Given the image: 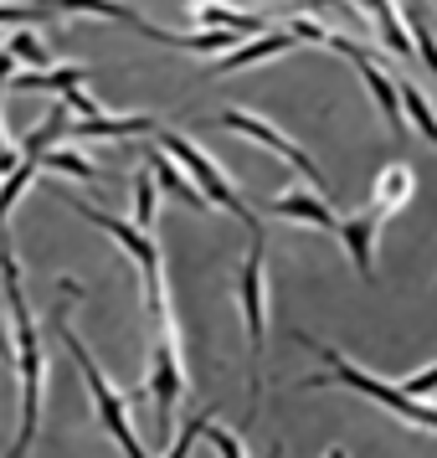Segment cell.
<instances>
[{"instance_id": "7a4b0ae2", "label": "cell", "mask_w": 437, "mask_h": 458, "mask_svg": "<svg viewBox=\"0 0 437 458\" xmlns=\"http://www.w3.org/2000/svg\"><path fill=\"white\" fill-rule=\"evenodd\" d=\"M293 340L304 345V351H314L319 360H324V371L330 376H304V392H314V386H345V392L366 396V402H375V407H386L391 417H401V422H412V428H427V433H437V407L427 402V396H407L396 381H386V376H371L366 366H355V360H345V355L334 351V345H319L309 330H293Z\"/></svg>"}, {"instance_id": "e575fe53", "label": "cell", "mask_w": 437, "mask_h": 458, "mask_svg": "<svg viewBox=\"0 0 437 458\" xmlns=\"http://www.w3.org/2000/svg\"><path fill=\"white\" fill-rule=\"evenodd\" d=\"M190 5H196V0H190Z\"/></svg>"}, {"instance_id": "7402d4cb", "label": "cell", "mask_w": 437, "mask_h": 458, "mask_svg": "<svg viewBox=\"0 0 437 458\" xmlns=\"http://www.w3.org/2000/svg\"><path fill=\"white\" fill-rule=\"evenodd\" d=\"M160 216V201H155V175L149 170H134V227L149 232Z\"/></svg>"}, {"instance_id": "9c48e42d", "label": "cell", "mask_w": 437, "mask_h": 458, "mask_svg": "<svg viewBox=\"0 0 437 458\" xmlns=\"http://www.w3.org/2000/svg\"><path fill=\"white\" fill-rule=\"evenodd\" d=\"M273 216H283V222H304V227H319V232H340V216H334V207L319 196V191H278L268 201Z\"/></svg>"}, {"instance_id": "e0dca14e", "label": "cell", "mask_w": 437, "mask_h": 458, "mask_svg": "<svg viewBox=\"0 0 437 458\" xmlns=\"http://www.w3.org/2000/svg\"><path fill=\"white\" fill-rule=\"evenodd\" d=\"M155 119H145V114H129V119H108V114H98V119H67V134L72 140H119V134H155Z\"/></svg>"}, {"instance_id": "1f68e13d", "label": "cell", "mask_w": 437, "mask_h": 458, "mask_svg": "<svg viewBox=\"0 0 437 458\" xmlns=\"http://www.w3.org/2000/svg\"><path fill=\"white\" fill-rule=\"evenodd\" d=\"M324 458H350V454H345V448H330V454H324Z\"/></svg>"}, {"instance_id": "d6a6232c", "label": "cell", "mask_w": 437, "mask_h": 458, "mask_svg": "<svg viewBox=\"0 0 437 458\" xmlns=\"http://www.w3.org/2000/svg\"><path fill=\"white\" fill-rule=\"evenodd\" d=\"M268 458H283V443H273V454Z\"/></svg>"}, {"instance_id": "cb8c5ba5", "label": "cell", "mask_w": 437, "mask_h": 458, "mask_svg": "<svg viewBox=\"0 0 437 458\" xmlns=\"http://www.w3.org/2000/svg\"><path fill=\"white\" fill-rule=\"evenodd\" d=\"M211 417H216V412H211ZM211 417H206V428H201V437H206V443H211V448H216L222 458H248V448H242V437H237V433H227V428H222V422H211Z\"/></svg>"}, {"instance_id": "ffe728a7", "label": "cell", "mask_w": 437, "mask_h": 458, "mask_svg": "<svg viewBox=\"0 0 437 458\" xmlns=\"http://www.w3.org/2000/svg\"><path fill=\"white\" fill-rule=\"evenodd\" d=\"M37 165L42 170H57V175H78V181H98V165L88 160V155H78V149H42L37 155Z\"/></svg>"}, {"instance_id": "8fae6325", "label": "cell", "mask_w": 437, "mask_h": 458, "mask_svg": "<svg viewBox=\"0 0 437 458\" xmlns=\"http://www.w3.org/2000/svg\"><path fill=\"white\" fill-rule=\"evenodd\" d=\"M412 191H416V175L412 165H386L381 175H375V186H371V216L375 222H386V216H396V211L412 201Z\"/></svg>"}, {"instance_id": "44dd1931", "label": "cell", "mask_w": 437, "mask_h": 458, "mask_svg": "<svg viewBox=\"0 0 437 458\" xmlns=\"http://www.w3.org/2000/svg\"><path fill=\"white\" fill-rule=\"evenodd\" d=\"M37 160H26L21 155V165L11 170V175H0V227H5V216H11V207H16V201H21V191L31 186V181H37Z\"/></svg>"}, {"instance_id": "30bf717a", "label": "cell", "mask_w": 437, "mask_h": 458, "mask_svg": "<svg viewBox=\"0 0 437 458\" xmlns=\"http://www.w3.org/2000/svg\"><path fill=\"white\" fill-rule=\"evenodd\" d=\"M375 227H381V222H375L371 211H355V216H340V232H334L366 284L375 278Z\"/></svg>"}, {"instance_id": "ac0fdd59", "label": "cell", "mask_w": 437, "mask_h": 458, "mask_svg": "<svg viewBox=\"0 0 437 458\" xmlns=\"http://www.w3.org/2000/svg\"><path fill=\"white\" fill-rule=\"evenodd\" d=\"M396 98H401V114L412 119V129L437 149V114H433V104L422 98V88H416L412 78H407V83H396Z\"/></svg>"}, {"instance_id": "4316f807", "label": "cell", "mask_w": 437, "mask_h": 458, "mask_svg": "<svg viewBox=\"0 0 437 458\" xmlns=\"http://www.w3.org/2000/svg\"><path fill=\"white\" fill-rule=\"evenodd\" d=\"M211 412H216V407H206L201 417H190V428H181V433H175V443H170L165 458H190V448H196V437H201V428H206Z\"/></svg>"}, {"instance_id": "603a6c76", "label": "cell", "mask_w": 437, "mask_h": 458, "mask_svg": "<svg viewBox=\"0 0 437 458\" xmlns=\"http://www.w3.org/2000/svg\"><path fill=\"white\" fill-rule=\"evenodd\" d=\"M375 31H381V42L391 47L396 57H412V31H407V16H401V5L396 11H386V16H375Z\"/></svg>"}, {"instance_id": "52a82bcc", "label": "cell", "mask_w": 437, "mask_h": 458, "mask_svg": "<svg viewBox=\"0 0 437 458\" xmlns=\"http://www.w3.org/2000/svg\"><path fill=\"white\" fill-rule=\"evenodd\" d=\"M67 207L78 211V216H88L93 227H104L119 248L134 258V268H139V278H145V304H160L165 299V268H160V242L149 237V232H139L134 222H119V216H108V211L88 207V201H78V196H67Z\"/></svg>"}, {"instance_id": "9a60e30c", "label": "cell", "mask_w": 437, "mask_h": 458, "mask_svg": "<svg viewBox=\"0 0 437 458\" xmlns=\"http://www.w3.org/2000/svg\"><path fill=\"white\" fill-rule=\"evenodd\" d=\"M145 165H149V175H155V186H165L170 196H175V201H186V207L206 211V196L190 186V175H186L181 165H175V160H170V155H165L160 145H149V149H145Z\"/></svg>"}, {"instance_id": "5b68a950", "label": "cell", "mask_w": 437, "mask_h": 458, "mask_svg": "<svg viewBox=\"0 0 437 458\" xmlns=\"http://www.w3.org/2000/svg\"><path fill=\"white\" fill-rule=\"evenodd\" d=\"M237 304L248 325V351H252V417L263 407V355H268V248L263 237H252L248 263L237 268Z\"/></svg>"}, {"instance_id": "f546056e", "label": "cell", "mask_w": 437, "mask_h": 458, "mask_svg": "<svg viewBox=\"0 0 437 458\" xmlns=\"http://www.w3.org/2000/svg\"><path fill=\"white\" fill-rule=\"evenodd\" d=\"M16 165H21V155H16V149L5 145V129H0V175H11Z\"/></svg>"}, {"instance_id": "f1b7e54d", "label": "cell", "mask_w": 437, "mask_h": 458, "mask_svg": "<svg viewBox=\"0 0 437 458\" xmlns=\"http://www.w3.org/2000/svg\"><path fill=\"white\" fill-rule=\"evenodd\" d=\"M0 360H16V340H11V319L0 314Z\"/></svg>"}, {"instance_id": "8992f818", "label": "cell", "mask_w": 437, "mask_h": 458, "mask_svg": "<svg viewBox=\"0 0 437 458\" xmlns=\"http://www.w3.org/2000/svg\"><path fill=\"white\" fill-rule=\"evenodd\" d=\"M149 319H155V355H149V381L145 392L155 402V422H160V437L170 433V412L186 392V360H181V330H175V314H170V299L149 304Z\"/></svg>"}, {"instance_id": "484cf974", "label": "cell", "mask_w": 437, "mask_h": 458, "mask_svg": "<svg viewBox=\"0 0 437 458\" xmlns=\"http://www.w3.org/2000/svg\"><path fill=\"white\" fill-rule=\"evenodd\" d=\"M52 11L46 5H11V0H0V26H42Z\"/></svg>"}, {"instance_id": "ba28073f", "label": "cell", "mask_w": 437, "mask_h": 458, "mask_svg": "<svg viewBox=\"0 0 437 458\" xmlns=\"http://www.w3.org/2000/svg\"><path fill=\"white\" fill-rule=\"evenodd\" d=\"M216 124H222V129H237V134L257 140L263 149H273L278 160H289V165L298 170V175H304V181H309V186L324 196V201H330V181H324V170L314 165V155H309L304 145H293L283 129H273L268 119H257V114H248V108H222V114H216Z\"/></svg>"}, {"instance_id": "d6986e66", "label": "cell", "mask_w": 437, "mask_h": 458, "mask_svg": "<svg viewBox=\"0 0 437 458\" xmlns=\"http://www.w3.org/2000/svg\"><path fill=\"white\" fill-rule=\"evenodd\" d=\"M5 52H11L26 72H42V67H52V52H46V42L37 37V26H16V31H11V42H5Z\"/></svg>"}, {"instance_id": "5bb4252c", "label": "cell", "mask_w": 437, "mask_h": 458, "mask_svg": "<svg viewBox=\"0 0 437 458\" xmlns=\"http://www.w3.org/2000/svg\"><path fill=\"white\" fill-rule=\"evenodd\" d=\"M293 37L283 31V26H268V31H257V37H248V47L237 42V52H227L222 63H216V72H237V67H252V63H268V57H278V52H293Z\"/></svg>"}, {"instance_id": "836d02e7", "label": "cell", "mask_w": 437, "mask_h": 458, "mask_svg": "<svg viewBox=\"0 0 437 458\" xmlns=\"http://www.w3.org/2000/svg\"><path fill=\"white\" fill-rule=\"evenodd\" d=\"M314 5H334V0H314Z\"/></svg>"}, {"instance_id": "6da1fadb", "label": "cell", "mask_w": 437, "mask_h": 458, "mask_svg": "<svg viewBox=\"0 0 437 458\" xmlns=\"http://www.w3.org/2000/svg\"><path fill=\"white\" fill-rule=\"evenodd\" d=\"M0 284H5L11 340H16V371H21V428H16L11 458H26V454H31V437H37V422H42L46 355H42V335H37V319H31V304H26V289H21V258H16L11 248H0Z\"/></svg>"}, {"instance_id": "7c38bea8", "label": "cell", "mask_w": 437, "mask_h": 458, "mask_svg": "<svg viewBox=\"0 0 437 458\" xmlns=\"http://www.w3.org/2000/svg\"><path fill=\"white\" fill-rule=\"evenodd\" d=\"M37 5H46L52 16H57V11H67V16H104V21H119V26H129V31H139V37L149 31V21L134 5H124V0H37Z\"/></svg>"}, {"instance_id": "4fadbf2b", "label": "cell", "mask_w": 437, "mask_h": 458, "mask_svg": "<svg viewBox=\"0 0 437 458\" xmlns=\"http://www.w3.org/2000/svg\"><path fill=\"white\" fill-rule=\"evenodd\" d=\"M196 11V21L211 26V31H231V37H257V31H268V21L257 16V11H237L231 0H201V5H190Z\"/></svg>"}, {"instance_id": "d4e9b609", "label": "cell", "mask_w": 437, "mask_h": 458, "mask_svg": "<svg viewBox=\"0 0 437 458\" xmlns=\"http://www.w3.org/2000/svg\"><path fill=\"white\" fill-rule=\"evenodd\" d=\"M407 31H412V52L422 57V63H427V72L437 78V37H433V31H427L422 21H416V16H407Z\"/></svg>"}, {"instance_id": "83f0119b", "label": "cell", "mask_w": 437, "mask_h": 458, "mask_svg": "<svg viewBox=\"0 0 437 458\" xmlns=\"http://www.w3.org/2000/svg\"><path fill=\"white\" fill-rule=\"evenodd\" d=\"M396 386H401L407 396H433L437 392V360L433 366H422V371H412L407 381H396Z\"/></svg>"}, {"instance_id": "3957f363", "label": "cell", "mask_w": 437, "mask_h": 458, "mask_svg": "<svg viewBox=\"0 0 437 458\" xmlns=\"http://www.w3.org/2000/svg\"><path fill=\"white\" fill-rule=\"evenodd\" d=\"M72 299H83V289L72 284V278H63V304L52 310V330H57V340H63V351L72 355V366L83 371V381H88V392H93V407H98V422H104V433L124 448V458H149L145 454V443L134 437V428H129V402H124V392H113L108 386V376H104V366L93 360V351L83 345V335L72 330V319H67V304Z\"/></svg>"}, {"instance_id": "4dcf8cb0", "label": "cell", "mask_w": 437, "mask_h": 458, "mask_svg": "<svg viewBox=\"0 0 437 458\" xmlns=\"http://www.w3.org/2000/svg\"><path fill=\"white\" fill-rule=\"evenodd\" d=\"M11 72H16V57H11V52H0V93H5V83H11Z\"/></svg>"}, {"instance_id": "2e32d148", "label": "cell", "mask_w": 437, "mask_h": 458, "mask_svg": "<svg viewBox=\"0 0 437 458\" xmlns=\"http://www.w3.org/2000/svg\"><path fill=\"white\" fill-rule=\"evenodd\" d=\"M88 78V67L78 63H52L42 72H11L5 93H63V88H78Z\"/></svg>"}, {"instance_id": "277c9868", "label": "cell", "mask_w": 437, "mask_h": 458, "mask_svg": "<svg viewBox=\"0 0 437 458\" xmlns=\"http://www.w3.org/2000/svg\"><path fill=\"white\" fill-rule=\"evenodd\" d=\"M155 134H160V149H165L170 160H175V165H181V170L190 175V186H196L201 196H206V207L227 211V216H237V222H242V227L252 232V237H263V222H257V211H248V201H242V196L231 191L227 170L216 165V160H211L206 149H201V145H190L186 134H175V129H165V124L155 129Z\"/></svg>"}]
</instances>
